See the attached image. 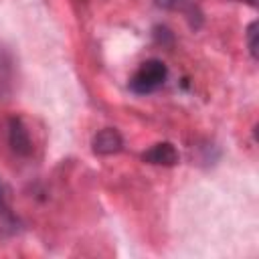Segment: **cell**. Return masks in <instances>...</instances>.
Wrapping results in <instances>:
<instances>
[{"label": "cell", "instance_id": "6da1fadb", "mask_svg": "<svg viewBox=\"0 0 259 259\" xmlns=\"http://www.w3.org/2000/svg\"><path fill=\"white\" fill-rule=\"evenodd\" d=\"M168 77V69L160 59H148L144 61L138 71L132 75L130 79V89L138 95H146V93H154L156 89H160L164 85Z\"/></svg>", "mask_w": 259, "mask_h": 259}, {"label": "cell", "instance_id": "7a4b0ae2", "mask_svg": "<svg viewBox=\"0 0 259 259\" xmlns=\"http://www.w3.org/2000/svg\"><path fill=\"white\" fill-rule=\"evenodd\" d=\"M93 152L99 156H109V154H117L123 148V138L117 130L113 127H105L101 132H97L91 140Z\"/></svg>", "mask_w": 259, "mask_h": 259}, {"label": "cell", "instance_id": "3957f363", "mask_svg": "<svg viewBox=\"0 0 259 259\" xmlns=\"http://www.w3.org/2000/svg\"><path fill=\"white\" fill-rule=\"evenodd\" d=\"M142 160L148 164H156V166H174L178 164L180 156H178V150L170 142H160V144H154L150 150H146L142 154Z\"/></svg>", "mask_w": 259, "mask_h": 259}, {"label": "cell", "instance_id": "277c9868", "mask_svg": "<svg viewBox=\"0 0 259 259\" xmlns=\"http://www.w3.org/2000/svg\"><path fill=\"white\" fill-rule=\"evenodd\" d=\"M8 140H10V146L16 154L28 156L32 152V142H30L28 130L24 127V123L18 117H12L8 121Z\"/></svg>", "mask_w": 259, "mask_h": 259}, {"label": "cell", "instance_id": "5b68a950", "mask_svg": "<svg viewBox=\"0 0 259 259\" xmlns=\"http://www.w3.org/2000/svg\"><path fill=\"white\" fill-rule=\"evenodd\" d=\"M16 231H18V221H16L14 212L10 210L4 184L0 182V233H4V235H14Z\"/></svg>", "mask_w": 259, "mask_h": 259}, {"label": "cell", "instance_id": "8992f818", "mask_svg": "<svg viewBox=\"0 0 259 259\" xmlns=\"http://www.w3.org/2000/svg\"><path fill=\"white\" fill-rule=\"evenodd\" d=\"M257 20H253L249 26H247V47H249V53L253 59H257Z\"/></svg>", "mask_w": 259, "mask_h": 259}, {"label": "cell", "instance_id": "52a82bcc", "mask_svg": "<svg viewBox=\"0 0 259 259\" xmlns=\"http://www.w3.org/2000/svg\"><path fill=\"white\" fill-rule=\"evenodd\" d=\"M154 2H156V6L166 8V10H176L186 4V0H154Z\"/></svg>", "mask_w": 259, "mask_h": 259}]
</instances>
